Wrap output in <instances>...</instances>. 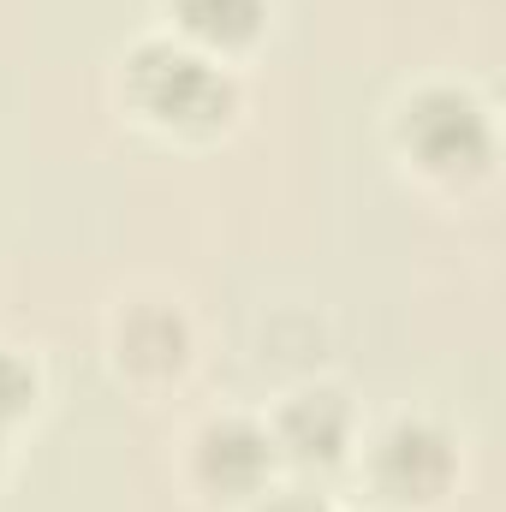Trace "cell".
Segmentation results:
<instances>
[{
	"mask_svg": "<svg viewBox=\"0 0 506 512\" xmlns=\"http://www.w3.org/2000/svg\"><path fill=\"white\" fill-rule=\"evenodd\" d=\"M120 90H126V108L143 126L167 131V137H215V131L233 126L245 90L233 78L227 60L179 42V36H137L126 48V66H120Z\"/></svg>",
	"mask_w": 506,
	"mask_h": 512,
	"instance_id": "6da1fadb",
	"label": "cell"
},
{
	"mask_svg": "<svg viewBox=\"0 0 506 512\" xmlns=\"http://www.w3.org/2000/svg\"><path fill=\"white\" fill-rule=\"evenodd\" d=\"M393 149L429 185H477L495 173V108L453 78H429L393 102Z\"/></svg>",
	"mask_w": 506,
	"mask_h": 512,
	"instance_id": "7a4b0ae2",
	"label": "cell"
},
{
	"mask_svg": "<svg viewBox=\"0 0 506 512\" xmlns=\"http://www.w3.org/2000/svg\"><path fill=\"white\" fill-rule=\"evenodd\" d=\"M370 489L399 512H429L441 507L459 483V441L447 423L423 417V411H399L364 453Z\"/></svg>",
	"mask_w": 506,
	"mask_h": 512,
	"instance_id": "3957f363",
	"label": "cell"
},
{
	"mask_svg": "<svg viewBox=\"0 0 506 512\" xmlns=\"http://www.w3.org/2000/svg\"><path fill=\"white\" fill-rule=\"evenodd\" d=\"M274 471H280V453H274V435H268L262 417L215 411V417L197 423V435H191L197 495H209L221 507H256L274 489Z\"/></svg>",
	"mask_w": 506,
	"mask_h": 512,
	"instance_id": "277c9868",
	"label": "cell"
},
{
	"mask_svg": "<svg viewBox=\"0 0 506 512\" xmlns=\"http://www.w3.org/2000/svg\"><path fill=\"white\" fill-rule=\"evenodd\" d=\"M262 423L274 435L280 465H292V471H334L358 447V405H352L346 387H334V382L292 387L274 405V417H262Z\"/></svg>",
	"mask_w": 506,
	"mask_h": 512,
	"instance_id": "5b68a950",
	"label": "cell"
},
{
	"mask_svg": "<svg viewBox=\"0 0 506 512\" xmlns=\"http://www.w3.org/2000/svg\"><path fill=\"white\" fill-rule=\"evenodd\" d=\"M191 352H197V334H191V316L179 298H126L114 310V364L131 382H179Z\"/></svg>",
	"mask_w": 506,
	"mask_h": 512,
	"instance_id": "8992f818",
	"label": "cell"
},
{
	"mask_svg": "<svg viewBox=\"0 0 506 512\" xmlns=\"http://www.w3.org/2000/svg\"><path fill=\"white\" fill-rule=\"evenodd\" d=\"M268 30V0H167V36L233 60Z\"/></svg>",
	"mask_w": 506,
	"mask_h": 512,
	"instance_id": "52a82bcc",
	"label": "cell"
},
{
	"mask_svg": "<svg viewBox=\"0 0 506 512\" xmlns=\"http://www.w3.org/2000/svg\"><path fill=\"white\" fill-rule=\"evenodd\" d=\"M36 393H42V382H36V364H30L24 352L0 346V429H12V423L36 405Z\"/></svg>",
	"mask_w": 506,
	"mask_h": 512,
	"instance_id": "ba28073f",
	"label": "cell"
},
{
	"mask_svg": "<svg viewBox=\"0 0 506 512\" xmlns=\"http://www.w3.org/2000/svg\"><path fill=\"white\" fill-rule=\"evenodd\" d=\"M256 512H346V507H334V501H322V495H304V489H268V495L256 501Z\"/></svg>",
	"mask_w": 506,
	"mask_h": 512,
	"instance_id": "9c48e42d",
	"label": "cell"
},
{
	"mask_svg": "<svg viewBox=\"0 0 506 512\" xmlns=\"http://www.w3.org/2000/svg\"><path fill=\"white\" fill-rule=\"evenodd\" d=\"M0 465H6V429H0Z\"/></svg>",
	"mask_w": 506,
	"mask_h": 512,
	"instance_id": "30bf717a",
	"label": "cell"
}]
</instances>
